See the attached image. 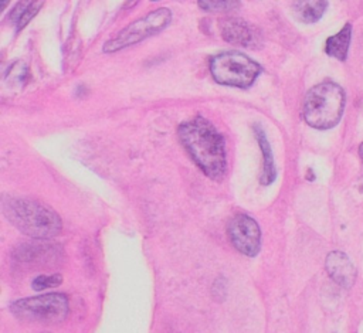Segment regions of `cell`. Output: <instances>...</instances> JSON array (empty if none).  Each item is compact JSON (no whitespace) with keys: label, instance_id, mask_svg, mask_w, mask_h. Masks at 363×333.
Listing matches in <instances>:
<instances>
[{"label":"cell","instance_id":"14","mask_svg":"<svg viewBox=\"0 0 363 333\" xmlns=\"http://www.w3.org/2000/svg\"><path fill=\"white\" fill-rule=\"evenodd\" d=\"M63 282V277L61 274H53V275H40L33 281L31 288L34 291H45L49 288H56L58 285H61Z\"/></svg>","mask_w":363,"mask_h":333},{"label":"cell","instance_id":"4","mask_svg":"<svg viewBox=\"0 0 363 333\" xmlns=\"http://www.w3.org/2000/svg\"><path fill=\"white\" fill-rule=\"evenodd\" d=\"M10 312L27 323L58 325L68 318L70 302L64 293H46L13 302Z\"/></svg>","mask_w":363,"mask_h":333},{"label":"cell","instance_id":"8","mask_svg":"<svg viewBox=\"0 0 363 333\" xmlns=\"http://www.w3.org/2000/svg\"><path fill=\"white\" fill-rule=\"evenodd\" d=\"M326 271H328L330 277L342 288H350L353 286L357 273L350 261V258L342 252V251H332L328 257H326L325 263Z\"/></svg>","mask_w":363,"mask_h":333},{"label":"cell","instance_id":"7","mask_svg":"<svg viewBox=\"0 0 363 333\" xmlns=\"http://www.w3.org/2000/svg\"><path fill=\"white\" fill-rule=\"evenodd\" d=\"M227 234L237 251L256 257L261 250V230L257 221L247 214L234 216L227 226Z\"/></svg>","mask_w":363,"mask_h":333},{"label":"cell","instance_id":"16","mask_svg":"<svg viewBox=\"0 0 363 333\" xmlns=\"http://www.w3.org/2000/svg\"><path fill=\"white\" fill-rule=\"evenodd\" d=\"M33 2V0H22V2H19L16 5V8L13 9L12 15H10V19L15 20L17 23V20L22 17V15L24 13V10L29 8V5Z\"/></svg>","mask_w":363,"mask_h":333},{"label":"cell","instance_id":"6","mask_svg":"<svg viewBox=\"0 0 363 333\" xmlns=\"http://www.w3.org/2000/svg\"><path fill=\"white\" fill-rule=\"evenodd\" d=\"M170 22H172V12L169 9L161 8L158 10H154L150 15L132 22L129 26L122 29L114 39L108 40L104 44L102 51L106 54H111L122 49L131 47L134 44H138L142 40L147 39V37H151L155 33L162 31Z\"/></svg>","mask_w":363,"mask_h":333},{"label":"cell","instance_id":"12","mask_svg":"<svg viewBox=\"0 0 363 333\" xmlns=\"http://www.w3.org/2000/svg\"><path fill=\"white\" fill-rule=\"evenodd\" d=\"M254 131H256V136H257V140L260 143L263 158H264V172H263L260 180H261L263 184L268 186V184H271L277 177V170H275V165H274V155H273L271 146H270V143L266 138L264 131L260 127H254Z\"/></svg>","mask_w":363,"mask_h":333},{"label":"cell","instance_id":"17","mask_svg":"<svg viewBox=\"0 0 363 333\" xmlns=\"http://www.w3.org/2000/svg\"><path fill=\"white\" fill-rule=\"evenodd\" d=\"M359 155H360V159H362V163H363V142H362V145L359 147Z\"/></svg>","mask_w":363,"mask_h":333},{"label":"cell","instance_id":"19","mask_svg":"<svg viewBox=\"0 0 363 333\" xmlns=\"http://www.w3.org/2000/svg\"><path fill=\"white\" fill-rule=\"evenodd\" d=\"M151 2H156V0H151Z\"/></svg>","mask_w":363,"mask_h":333},{"label":"cell","instance_id":"2","mask_svg":"<svg viewBox=\"0 0 363 333\" xmlns=\"http://www.w3.org/2000/svg\"><path fill=\"white\" fill-rule=\"evenodd\" d=\"M3 213L19 232L33 238H53L63 230L56 211L29 199H5Z\"/></svg>","mask_w":363,"mask_h":333},{"label":"cell","instance_id":"18","mask_svg":"<svg viewBox=\"0 0 363 333\" xmlns=\"http://www.w3.org/2000/svg\"><path fill=\"white\" fill-rule=\"evenodd\" d=\"M8 3H9V0H2V10H5V9H6Z\"/></svg>","mask_w":363,"mask_h":333},{"label":"cell","instance_id":"3","mask_svg":"<svg viewBox=\"0 0 363 333\" xmlns=\"http://www.w3.org/2000/svg\"><path fill=\"white\" fill-rule=\"evenodd\" d=\"M346 97L334 81H323L312 87L304 99V120L315 129H331L339 124L345 111Z\"/></svg>","mask_w":363,"mask_h":333},{"label":"cell","instance_id":"13","mask_svg":"<svg viewBox=\"0 0 363 333\" xmlns=\"http://www.w3.org/2000/svg\"><path fill=\"white\" fill-rule=\"evenodd\" d=\"M197 5L204 12H230L240 6V0H199Z\"/></svg>","mask_w":363,"mask_h":333},{"label":"cell","instance_id":"1","mask_svg":"<svg viewBox=\"0 0 363 333\" xmlns=\"http://www.w3.org/2000/svg\"><path fill=\"white\" fill-rule=\"evenodd\" d=\"M179 138L207 177L219 180L225 176L227 169L225 138L207 120L196 117L184 122L179 127Z\"/></svg>","mask_w":363,"mask_h":333},{"label":"cell","instance_id":"15","mask_svg":"<svg viewBox=\"0 0 363 333\" xmlns=\"http://www.w3.org/2000/svg\"><path fill=\"white\" fill-rule=\"evenodd\" d=\"M45 0H33V2L29 5V8L24 10V13L22 15V17L17 20V31H20L22 29H24L31 19L39 13V10L42 9Z\"/></svg>","mask_w":363,"mask_h":333},{"label":"cell","instance_id":"5","mask_svg":"<svg viewBox=\"0 0 363 333\" xmlns=\"http://www.w3.org/2000/svg\"><path fill=\"white\" fill-rule=\"evenodd\" d=\"M210 72L216 83L237 88H248L259 77L261 67L239 51H227L211 57Z\"/></svg>","mask_w":363,"mask_h":333},{"label":"cell","instance_id":"9","mask_svg":"<svg viewBox=\"0 0 363 333\" xmlns=\"http://www.w3.org/2000/svg\"><path fill=\"white\" fill-rule=\"evenodd\" d=\"M220 33L223 39L230 44L250 47L251 44L256 43V33H254L252 27L247 22L241 19L230 17L222 20Z\"/></svg>","mask_w":363,"mask_h":333},{"label":"cell","instance_id":"11","mask_svg":"<svg viewBox=\"0 0 363 333\" xmlns=\"http://www.w3.org/2000/svg\"><path fill=\"white\" fill-rule=\"evenodd\" d=\"M350 39H352V26L348 23L342 27V30L338 34L331 35L326 39L325 53L332 58L345 61L349 53Z\"/></svg>","mask_w":363,"mask_h":333},{"label":"cell","instance_id":"10","mask_svg":"<svg viewBox=\"0 0 363 333\" xmlns=\"http://www.w3.org/2000/svg\"><path fill=\"white\" fill-rule=\"evenodd\" d=\"M328 8L326 0H294L293 10L296 17L305 24H312L321 20Z\"/></svg>","mask_w":363,"mask_h":333}]
</instances>
